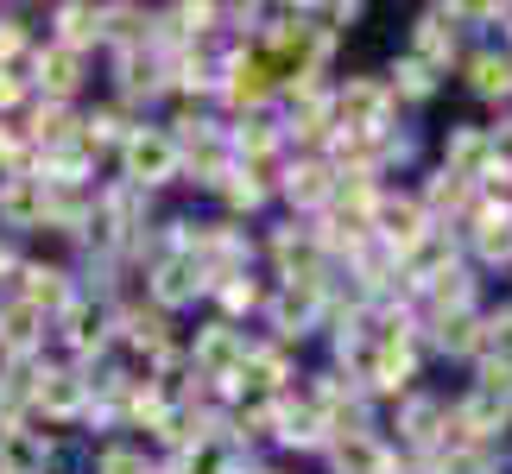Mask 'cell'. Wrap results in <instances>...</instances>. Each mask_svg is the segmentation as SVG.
Segmentation results:
<instances>
[{"mask_svg": "<svg viewBox=\"0 0 512 474\" xmlns=\"http://www.w3.org/2000/svg\"><path fill=\"white\" fill-rule=\"evenodd\" d=\"M177 165V146L159 140V133H140V140H127V171L140 177V184H159V177H171Z\"/></svg>", "mask_w": 512, "mask_h": 474, "instance_id": "obj_1", "label": "cell"}, {"mask_svg": "<svg viewBox=\"0 0 512 474\" xmlns=\"http://www.w3.org/2000/svg\"><path fill=\"white\" fill-rule=\"evenodd\" d=\"M336 462H342L348 474H386V456H380L367 437H342V443H336Z\"/></svg>", "mask_w": 512, "mask_h": 474, "instance_id": "obj_2", "label": "cell"}, {"mask_svg": "<svg viewBox=\"0 0 512 474\" xmlns=\"http://www.w3.org/2000/svg\"><path fill=\"white\" fill-rule=\"evenodd\" d=\"M196 285H203V266H190V260H171V266L159 272V298H165V304H177V298H190Z\"/></svg>", "mask_w": 512, "mask_h": 474, "instance_id": "obj_3", "label": "cell"}, {"mask_svg": "<svg viewBox=\"0 0 512 474\" xmlns=\"http://www.w3.org/2000/svg\"><path fill=\"white\" fill-rule=\"evenodd\" d=\"M475 89H481V95H512V64H500V57H481V64H475Z\"/></svg>", "mask_w": 512, "mask_h": 474, "instance_id": "obj_4", "label": "cell"}, {"mask_svg": "<svg viewBox=\"0 0 512 474\" xmlns=\"http://www.w3.org/2000/svg\"><path fill=\"white\" fill-rule=\"evenodd\" d=\"M196 361H203V367H228V361H234V335H228V329H209L203 348H196Z\"/></svg>", "mask_w": 512, "mask_h": 474, "instance_id": "obj_5", "label": "cell"}, {"mask_svg": "<svg viewBox=\"0 0 512 474\" xmlns=\"http://www.w3.org/2000/svg\"><path fill=\"white\" fill-rule=\"evenodd\" d=\"M190 474H234V449H215V443H203L190 456Z\"/></svg>", "mask_w": 512, "mask_h": 474, "instance_id": "obj_6", "label": "cell"}, {"mask_svg": "<svg viewBox=\"0 0 512 474\" xmlns=\"http://www.w3.org/2000/svg\"><path fill=\"white\" fill-rule=\"evenodd\" d=\"M0 209H7V215H13V222H26V215L38 209V184H13L7 196H0Z\"/></svg>", "mask_w": 512, "mask_h": 474, "instance_id": "obj_7", "label": "cell"}, {"mask_svg": "<svg viewBox=\"0 0 512 474\" xmlns=\"http://www.w3.org/2000/svg\"><path fill=\"white\" fill-rule=\"evenodd\" d=\"M38 392H45V405H51V411H70V405H76V380H70V373H51V380L38 386Z\"/></svg>", "mask_w": 512, "mask_h": 474, "instance_id": "obj_8", "label": "cell"}, {"mask_svg": "<svg viewBox=\"0 0 512 474\" xmlns=\"http://www.w3.org/2000/svg\"><path fill=\"white\" fill-rule=\"evenodd\" d=\"M386 234L392 241H418V209H386Z\"/></svg>", "mask_w": 512, "mask_h": 474, "instance_id": "obj_9", "label": "cell"}, {"mask_svg": "<svg viewBox=\"0 0 512 474\" xmlns=\"http://www.w3.org/2000/svg\"><path fill=\"white\" fill-rule=\"evenodd\" d=\"M291 196H304V203H310V196H323V171L317 165H310V171H291Z\"/></svg>", "mask_w": 512, "mask_h": 474, "instance_id": "obj_10", "label": "cell"}, {"mask_svg": "<svg viewBox=\"0 0 512 474\" xmlns=\"http://www.w3.org/2000/svg\"><path fill=\"white\" fill-rule=\"evenodd\" d=\"M64 19H70V38H89V32H95V26H89V19H95V13H89V7H70V13H64Z\"/></svg>", "mask_w": 512, "mask_h": 474, "instance_id": "obj_11", "label": "cell"}, {"mask_svg": "<svg viewBox=\"0 0 512 474\" xmlns=\"http://www.w3.org/2000/svg\"><path fill=\"white\" fill-rule=\"evenodd\" d=\"M108 474H140V462H133V456H108Z\"/></svg>", "mask_w": 512, "mask_h": 474, "instance_id": "obj_12", "label": "cell"}, {"mask_svg": "<svg viewBox=\"0 0 512 474\" xmlns=\"http://www.w3.org/2000/svg\"><path fill=\"white\" fill-rule=\"evenodd\" d=\"M494 342H500V348H512V316H500V323H494Z\"/></svg>", "mask_w": 512, "mask_h": 474, "instance_id": "obj_13", "label": "cell"}]
</instances>
